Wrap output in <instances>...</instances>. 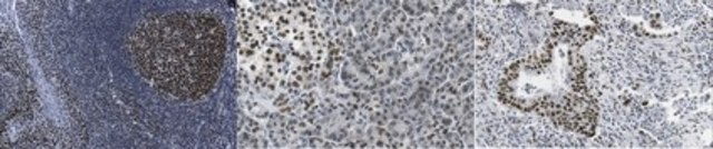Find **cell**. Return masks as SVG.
I'll return each mask as SVG.
<instances>
[{
  "label": "cell",
  "mask_w": 713,
  "mask_h": 149,
  "mask_svg": "<svg viewBox=\"0 0 713 149\" xmlns=\"http://www.w3.org/2000/svg\"><path fill=\"white\" fill-rule=\"evenodd\" d=\"M226 50L222 21L205 12L153 16L134 31L139 72L159 91L182 100L206 95L217 81Z\"/></svg>",
  "instance_id": "obj_1"
}]
</instances>
